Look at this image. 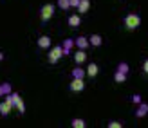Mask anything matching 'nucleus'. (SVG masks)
<instances>
[{"mask_svg":"<svg viewBox=\"0 0 148 128\" xmlns=\"http://www.w3.org/2000/svg\"><path fill=\"white\" fill-rule=\"evenodd\" d=\"M141 16H139L137 13H128L127 16L123 18V24H125V29L127 31H136V29L141 25Z\"/></svg>","mask_w":148,"mask_h":128,"instance_id":"obj_1","label":"nucleus"},{"mask_svg":"<svg viewBox=\"0 0 148 128\" xmlns=\"http://www.w3.org/2000/svg\"><path fill=\"white\" fill-rule=\"evenodd\" d=\"M5 101H9L13 107L20 112V114H25V103H24V99L20 97V94H16V92L7 94V96H5Z\"/></svg>","mask_w":148,"mask_h":128,"instance_id":"obj_2","label":"nucleus"},{"mask_svg":"<svg viewBox=\"0 0 148 128\" xmlns=\"http://www.w3.org/2000/svg\"><path fill=\"white\" fill-rule=\"evenodd\" d=\"M65 56L63 54V45H54V47H51L49 51V54H47V60H49V63H58L60 62V58Z\"/></svg>","mask_w":148,"mask_h":128,"instance_id":"obj_3","label":"nucleus"},{"mask_svg":"<svg viewBox=\"0 0 148 128\" xmlns=\"http://www.w3.org/2000/svg\"><path fill=\"white\" fill-rule=\"evenodd\" d=\"M54 9H56V7L53 4H43L42 9H40V20L42 22H49L51 18L54 16Z\"/></svg>","mask_w":148,"mask_h":128,"instance_id":"obj_4","label":"nucleus"},{"mask_svg":"<svg viewBox=\"0 0 148 128\" xmlns=\"http://www.w3.org/2000/svg\"><path fill=\"white\" fill-rule=\"evenodd\" d=\"M69 90H71V92H83V90H85L83 78H72V81L69 83Z\"/></svg>","mask_w":148,"mask_h":128,"instance_id":"obj_5","label":"nucleus"},{"mask_svg":"<svg viewBox=\"0 0 148 128\" xmlns=\"http://www.w3.org/2000/svg\"><path fill=\"white\" fill-rule=\"evenodd\" d=\"M136 117L137 119H141V117H145V116H148V103H145V101H141L137 105V108H136Z\"/></svg>","mask_w":148,"mask_h":128,"instance_id":"obj_6","label":"nucleus"},{"mask_svg":"<svg viewBox=\"0 0 148 128\" xmlns=\"http://www.w3.org/2000/svg\"><path fill=\"white\" fill-rule=\"evenodd\" d=\"M74 43H76L78 49H83V51H87L88 45H90V42H88L87 36H78V38H74Z\"/></svg>","mask_w":148,"mask_h":128,"instance_id":"obj_7","label":"nucleus"},{"mask_svg":"<svg viewBox=\"0 0 148 128\" xmlns=\"http://www.w3.org/2000/svg\"><path fill=\"white\" fill-rule=\"evenodd\" d=\"M74 62H76V65H83L87 62V52L83 49H78L74 52Z\"/></svg>","mask_w":148,"mask_h":128,"instance_id":"obj_8","label":"nucleus"},{"mask_svg":"<svg viewBox=\"0 0 148 128\" xmlns=\"http://www.w3.org/2000/svg\"><path fill=\"white\" fill-rule=\"evenodd\" d=\"M13 108H14L13 105H11L9 101H5V99H4L2 103H0V116H2V117H5V116H9Z\"/></svg>","mask_w":148,"mask_h":128,"instance_id":"obj_9","label":"nucleus"},{"mask_svg":"<svg viewBox=\"0 0 148 128\" xmlns=\"http://www.w3.org/2000/svg\"><path fill=\"white\" fill-rule=\"evenodd\" d=\"M51 43H53V40H51L47 34L40 36V38H38V42H36V45H38L40 49H51Z\"/></svg>","mask_w":148,"mask_h":128,"instance_id":"obj_10","label":"nucleus"},{"mask_svg":"<svg viewBox=\"0 0 148 128\" xmlns=\"http://www.w3.org/2000/svg\"><path fill=\"white\" fill-rule=\"evenodd\" d=\"M67 24H69L72 29L79 27V25H81V16H79V14H71V16L67 18Z\"/></svg>","mask_w":148,"mask_h":128,"instance_id":"obj_11","label":"nucleus"},{"mask_svg":"<svg viewBox=\"0 0 148 128\" xmlns=\"http://www.w3.org/2000/svg\"><path fill=\"white\" fill-rule=\"evenodd\" d=\"M98 72H99L98 63H88V67H87V76L88 78H96V76H98Z\"/></svg>","mask_w":148,"mask_h":128,"instance_id":"obj_12","label":"nucleus"},{"mask_svg":"<svg viewBox=\"0 0 148 128\" xmlns=\"http://www.w3.org/2000/svg\"><path fill=\"white\" fill-rule=\"evenodd\" d=\"M88 9H90V0H81L79 5H78V13L85 14V13H88Z\"/></svg>","mask_w":148,"mask_h":128,"instance_id":"obj_13","label":"nucleus"},{"mask_svg":"<svg viewBox=\"0 0 148 128\" xmlns=\"http://www.w3.org/2000/svg\"><path fill=\"white\" fill-rule=\"evenodd\" d=\"M88 42H90L92 47H101L103 38H101V34H92V36H88Z\"/></svg>","mask_w":148,"mask_h":128,"instance_id":"obj_14","label":"nucleus"},{"mask_svg":"<svg viewBox=\"0 0 148 128\" xmlns=\"http://www.w3.org/2000/svg\"><path fill=\"white\" fill-rule=\"evenodd\" d=\"M74 45H76V43H74L72 38H67V40L63 42V54H65V56H69V54H71V49L74 47Z\"/></svg>","mask_w":148,"mask_h":128,"instance_id":"obj_15","label":"nucleus"},{"mask_svg":"<svg viewBox=\"0 0 148 128\" xmlns=\"http://www.w3.org/2000/svg\"><path fill=\"white\" fill-rule=\"evenodd\" d=\"M71 126L72 128H85L87 123H85V119H81V117H74L72 121H71Z\"/></svg>","mask_w":148,"mask_h":128,"instance_id":"obj_16","label":"nucleus"},{"mask_svg":"<svg viewBox=\"0 0 148 128\" xmlns=\"http://www.w3.org/2000/svg\"><path fill=\"white\" fill-rule=\"evenodd\" d=\"M127 76H128V74L116 71V72H114V81H116V83H125V81H127Z\"/></svg>","mask_w":148,"mask_h":128,"instance_id":"obj_17","label":"nucleus"},{"mask_svg":"<svg viewBox=\"0 0 148 128\" xmlns=\"http://www.w3.org/2000/svg\"><path fill=\"white\" fill-rule=\"evenodd\" d=\"M72 78H85V74H87V71H83V69H81V67L78 65V67H74V69H72Z\"/></svg>","mask_w":148,"mask_h":128,"instance_id":"obj_18","label":"nucleus"},{"mask_svg":"<svg viewBox=\"0 0 148 128\" xmlns=\"http://www.w3.org/2000/svg\"><path fill=\"white\" fill-rule=\"evenodd\" d=\"M56 5L63 11H67V9H71V0H56Z\"/></svg>","mask_w":148,"mask_h":128,"instance_id":"obj_19","label":"nucleus"},{"mask_svg":"<svg viewBox=\"0 0 148 128\" xmlns=\"http://www.w3.org/2000/svg\"><path fill=\"white\" fill-rule=\"evenodd\" d=\"M116 71L128 74V72H130V67H128V63H127V62H119V63H117V69H116Z\"/></svg>","mask_w":148,"mask_h":128,"instance_id":"obj_20","label":"nucleus"},{"mask_svg":"<svg viewBox=\"0 0 148 128\" xmlns=\"http://www.w3.org/2000/svg\"><path fill=\"white\" fill-rule=\"evenodd\" d=\"M2 88H4V94L5 96L13 92V87H11V83H7V81H5V83H2Z\"/></svg>","mask_w":148,"mask_h":128,"instance_id":"obj_21","label":"nucleus"},{"mask_svg":"<svg viewBox=\"0 0 148 128\" xmlns=\"http://www.w3.org/2000/svg\"><path fill=\"white\" fill-rule=\"evenodd\" d=\"M143 101V97H141V94H134V96H132V103H134V105H139V103H141Z\"/></svg>","mask_w":148,"mask_h":128,"instance_id":"obj_22","label":"nucleus"},{"mask_svg":"<svg viewBox=\"0 0 148 128\" xmlns=\"http://www.w3.org/2000/svg\"><path fill=\"white\" fill-rule=\"evenodd\" d=\"M123 126V123H119V121H110L108 123V128H121Z\"/></svg>","mask_w":148,"mask_h":128,"instance_id":"obj_23","label":"nucleus"},{"mask_svg":"<svg viewBox=\"0 0 148 128\" xmlns=\"http://www.w3.org/2000/svg\"><path fill=\"white\" fill-rule=\"evenodd\" d=\"M79 2H81V0H71V9H78Z\"/></svg>","mask_w":148,"mask_h":128,"instance_id":"obj_24","label":"nucleus"},{"mask_svg":"<svg viewBox=\"0 0 148 128\" xmlns=\"http://www.w3.org/2000/svg\"><path fill=\"white\" fill-rule=\"evenodd\" d=\"M143 72H145V74H148V58L143 62Z\"/></svg>","mask_w":148,"mask_h":128,"instance_id":"obj_25","label":"nucleus"},{"mask_svg":"<svg viewBox=\"0 0 148 128\" xmlns=\"http://www.w3.org/2000/svg\"><path fill=\"white\" fill-rule=\"evenodd\" d=\"M0 97H5V94H4V88H2V83H0Z\"/></svg>","mask_w":148,"mask_h":128,"instance_id":"obj_26","label":"nucleus"},{"mask_svg":"<svg viewBox=\"0 0 148 128\" xmlns=\"http://www.w3.org/2000/svg\"><path fill=\"white\" fill-rule=\"evenodd\" d=\"M4 58H5V56H4V52L0 51V62H4Z\"/></svg>","mask_w":148,"mask_h":128,"instance_id":"obj_27","label":"nucleus"}]
</instances>
